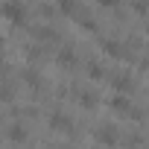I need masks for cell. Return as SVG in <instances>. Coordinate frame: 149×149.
Returning a JSON list of instances; mask_svg holds the SVG:
<instances>
[{"label": "cell", "mask_w": 149, "mask_h": 149, "mask_svg": "<svg viewBox=\"0 0 149 149\" xmlns=\"http://www.w3.org/2000/svg\"><path fill=\"white\" fill-rule=\"evenodd\" d=\"M3 12H6V18L12 24H24V18H26V9H24V3H18V0H9L3 6Z\"/></svg>", "instance_id": "cell-1"}, {"label": "cell", "mask_w": 149, "mask_h": 149, "mask_svg": "<svg viewBox=\"0 0 149 149\" xmlns=\"http://www.w3.org/2000/svg\"><path fill=\"white\" fill-rule=\"evenodd\" d=\"M50 123H53V126H56V129H67V132H70V129H73V120H64V117H61V114H56V117H53V120H50Z\"/></svg>", "instance_id": "cell-2"}, {"label": "cell", "mask_w": 149, "mask_h": 149, "mask_svg": "<svg viewBox=\"0 0 149 149\" xmlns=\"http://www.w3.org/2000/svg\"><path fill=\"white\" fill-rule=\"evenodd\" d=\"M97 137H100L102 143H117V137L111 134V129H100V134H97Z\"/></svg>", "instance_id": "cell-3"}, {"label": "cell", "mask_w": 149, "mask_h": 149, "mask_svg": "<svg viewBox=\"0 0 149 149\" xmlns=\"http://www.w3.org/2000/svg\"><path fill=\"white\" fill-rule=\"evenodd\" d=\"M21 137H24V129L15 126V129H12V140H21Z\"/></svg>", "instance_id": "cell-4"}, {"label": "cell", "mask_w": 149, "mask_h": 149, "mask_svg": "<svg viewBox=\"0 0 149 149\" xmlns=\"http://www.w3.org/2000/svg\"><path fill=\"white\" fill-rule=\"evenodd\" d=\"M61 61H73V50H61Z\"/></svg>", "instance_id": "cell-5"}, {"label": "cell", "mask_w": 149, "mask_h": 149, "mask_svg": "<svg viewBox=\"0 0 149 149\" xmlns=\"http://www.w3.org/2000/svg\"><path fill=\"white\" fill-rule=\"evenodd\" d=\"M120 0H100V6H117Z\"/></svg>", "instance_id": "cell-6"}]
</instances>
